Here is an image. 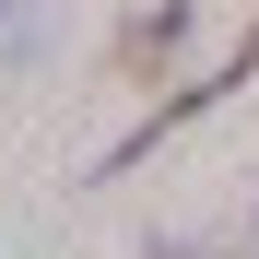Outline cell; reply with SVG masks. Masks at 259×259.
Wrapping results in <instances>:
<instances>
[{
	"instance_id": "cell-1",
	"label": "cell",
	"mask_w": 259,
	"mask_h": 259,
	"mask_svg": "<svg viewBox=\"0 0 259 259\" xmlns=\"http://www.w3.org/2000/svg\"><path fill=\"white\" fill-rule=\"evenodd\" d=\"M247 82H259V24H247L236 48H224V71H200V82H177V95H165V106L142 118V130H130L118 153H95V177H130V165H142V153H165V142H177V130H189V118H212L224 95H247Z\"/></svg>"
},
{
	"instance_id": "cell-2",
	"label": "cell",
	"mask_w": 259,
	"mask_h": 259,
	"mask_svg": "<svg viewBox=\"0 0 259 259\" xmlns=\"http://www.w3.org/2000/svg\"><path fill=\"white\" fill-rule=\"evenodd\" d=\"M177 35H189V0H153L142 24H118V71H130V82H153L165 59H177Z\"/></svg>"
},
{
	"instance_id": "cell-3",
	"label": "cell",
	"mask_w": 259,
	"mask_h": 259,
	"mask_svg": "<svg viewBox=\"0 0 259 259\" xmlns=\"http://www.w3.org/2000/svg\"><path fill=\"white\" fill-rule=\"evenodd\" d=\"M153 259H259V212H247V224H236V247H224V236H212V247H200V236H165Z\"/></svg>"
},
{
	"instance_id": "cell-4",
	"label": "cell",
	"mask_w": 259,
	"mask_h": 259,
	"mask_svg": "<svg viewBox=\"0 0 259 259\" xmlns=\"http://www.w3.org/2000/svg\"><path fill=\"white\" fill-rule=\"evenodd\" d=\"M24 35H35V12H24V0H0V59H12Z\"/></svg>"
}]
</instances>
